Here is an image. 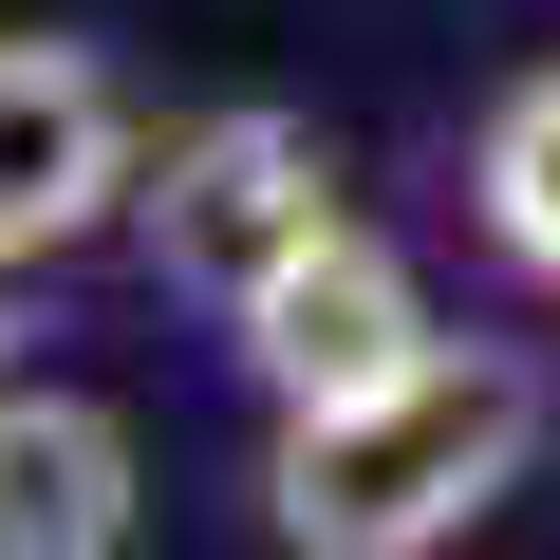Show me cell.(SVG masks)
I'll return each mask as SVG.
<instances>
[{
  "label": "cell",
  "instance_id": "obj_1",
  "mask_svg": "<svg viewBox=\"0 0 560 560\" xmlns=\"http://www.w3.org/2000/svg\"><path fill=\"white\" fill-rule=\"evenodd\" d=\"M560 430V374L541 337H448L411 355L393 393H337V411H261V467H243V523L280 560H448L523 504Z\"/></svg>",
  "mask_w": 560,
  "mask_h": 560
},
{
  "label": "cell",
  "instance_id": "obj_2",
  "mask_svg": "<svg viewBox=\"0 0 560 560\" xmlns=\"http://www.w3.org/2000/svg\"><path fill=\"white\" fill-rule=\"evenodd\" d=\"M337 206H355V168H337V131H318L300 94H206V113H168V131L131 150L113 243L168 280L187 318H224L243 280H280V261H300Z\"/></svg>",
  "mask_w": 560,
  "mask_h": 560
},
{
  "label": "cell",
  "instance_id": "obj_3",
  "mask_svg": "<svg viewBox=\"0 0 560 560\" xmlns=\"http://www.w3.org/2000/svg\"><path fill=\"white\" fill-rule=\"evenodd\" d=\"M224 337V374H243V411H337V393H393L411 355H448L467 318H448V280H430V243H393L374 206H337L280 280H243V300L206 318Z\"/></svg>",
  "mask_w": 560,
  "mask_h": 560
},
{
  "label": "cell",
  "instance_id": "obj_4",
  "mask_svg": "<svg viewBox=\"0 0 560 560\" xmlns=\"http://www.w3.org/2000/svg\"><path fill=\"white\" fill-rule=\"evenodd\" d=\"M131 150H150V113L94 38H0V300L57 280L75 243H113Z\"/></svg>",
  "mask_w": 560,
  "mask_h": 560
},
{
  "label": "cell",
  "instance_id": "obj_5",
  "mask_svg": "<svg viewBox=\"0 0 560 560\" xmlns=\"http://www.w3.org/2000/svg\"><path fill=\"white\" fill-rule=\"evenodd\" d=\"M131 523H150L131 411L75 374H0V560H131Z\"/></svg>",
  "mask_w": 560,
  "mask_h": 560
},
{
  "label": "cell",
  "instance_id": "obj_6",
  "mask_svg": "<svg viewBox=\"0 0 560 560\" xmlns=\"http://www.w3.org/2000/svg\"><path fill=\"white\" fill-rule=\"evenodd\" d=\"M448 243L486 261V300L560 318V57H523V75L448 131Z\"/></svg>",
  "mask_w": 560,
  "mask_h": 560
}]
</instances>
